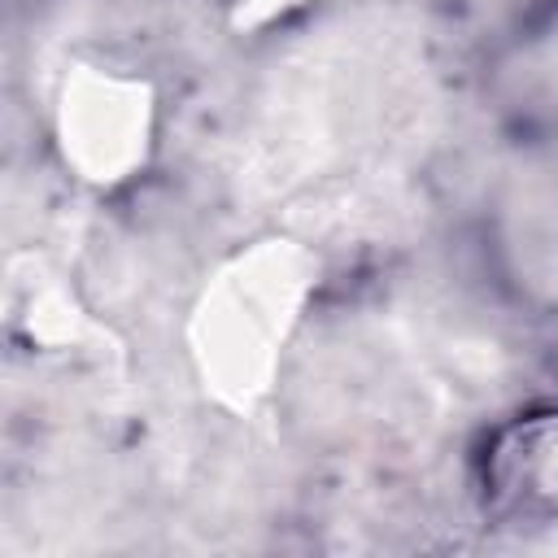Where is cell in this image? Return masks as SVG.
I'll list each match as a JSON object with an SVG mask.
<instances>
[{
	"mask_svg": "<svg viewBox=\"0 0 558 558\" xmlns=\"http://www.w3.org/2000/svg\"><path fill=\"white\" fill-rule=\"evenodd\" d=\"M488 488L514 519L558 514V414L527 418L501 440L488 466Z\"/></svg>",
	"mask_w": 558,
	"mask_h": 558,
	"instance_id": "3",
	"label": "cell"
},
{
	"mask_svg": "<svg viewBox=\"0 0 558 558\" xmlns=\"http://www.w3.org/2000/svg\"><path fill=\"white\" fill-rule=\"evenodd\" d=\"M153 87L113 65H74L57 92V148L92 187L126 183L153 148Z\"/></svg>",
	"mask_w": 558,
	"mask_h": 558,
	"instance_id": "2",
	"label": "cell"
},
{
	"mask_svg": "<svg viewBox=\"0 0 558 558\" xmlns=\"http://www.w3.org/2000/svg\"><path fill=\"white\" fill-rule=\"evenodd\" d=\"M310 296V262L283 240L240 253L196 305V362L205 379L244 401L266 388Z\"/></svg>",
	"mask_w": 558,
	"mask_h": 558,
	"instance_id": "1",
	"label": "cell"
}]
</instances>
